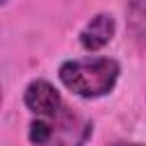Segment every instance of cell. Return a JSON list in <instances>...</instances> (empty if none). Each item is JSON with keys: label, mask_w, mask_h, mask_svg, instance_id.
<instances>
[{"label": "cell", "mask_w": 146, "mask_h": 146, "mask_svg": "<svg viewBox=\"0 0 146 146\" xmlns=\"http://www.w3.org/2000/svg\"><path fill=\"white\" fill-rule=\"evenodd\" d=\"M119 62L110 57L71 59L59 66L62 84L82 98H100L110 94L119 80Z\"/></svg>", "instance_id": "6da1fadb"}, {"label": "cell", "mask_w": 146, "mask_h": 146, "mask_svg": "<svg viewBox=\"0 0 146 146\" xmlns=\"http://www.w3.org/2000/svg\"><path fill=\"white\" fill-rule=\"evenodd\" d=\"M130 18L135 30L139 25L146 27V0H130Z\"/></svg>", "instance_id": "5b68a950"}, {"label": "cell", "mask_w": 146, "mask_h": 146, "mask_svg": "<svg viewBox=\"0 0 146 146\" xmlns=\"http://www.w3.org/2000/svg\"><path fill=\"white\" fill-rule=\"evenodd\" d=\"M23 100H25V107L32 114L41 116V119H52V116H57L62 112L59 91L48 80H32L25 87Z\"/></svg>", "instance_id": "3957f363"}, {"label": "cell", "mask_w": 146, "mask_h": 146, "mask_svg": "<svg viewBox=\"0 0 146 146\" xmlns=\"http://www.w3.org/2000/svg\"><path fill=\"white\" fill-rule=\"evenodd\" d=\"M110 146H146V144H130V141H116V144H110Z\"/></svg>", "instance_id": "8992f818"}, {"label": "cell", "mask_w": 146, "mask_h": 146, "mask_svg": "<svg viewBox=\"0 0 146 146\" xmlns=\"http://www.w3.org/2000/svg\"><path fill=\"white\" fill-rule=\"evenodd\" d=\"M116 23L112 14H96L80 32V46L84 50H100L103 46H107L114 36Z\"/></svg>", "instance_id": "277c9868"}, {"label": "cell", "mask_w": 146, "mask_h": 146, "mask_svg": "<svg viewBox=\"0 0 146 146\" xmlns=\"http://www.w3.org/2000/svg\"><path fill=\"white\" fill-rule=\"evenodd\" d=\"M91 123L82 119L80 114H73L71 110L62 107L57 116L50 119V135L39 146H84L91 137Z\"/></svg>", "instance_id": "7a4b0ae2"}, {"label": "cell", "mask_w": 146, "mask_h": 146, "mask_svg": "<svg viewBox=\"0 0 146 146\" xmlns=\"http://www.w3.org/2000/svg\"><path fill=\"white\" fill-rule=\"evenodd\" d=\"M2 2H7V0H2Z\"/></svg>", "instance_id": "52a82bcc"}]
</instances>
